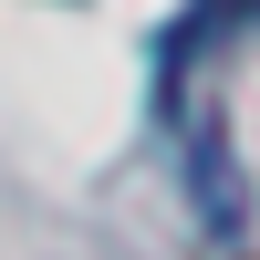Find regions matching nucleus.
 Instances as JSON below:
<instances>
[{"label": "nucleus", "mask_w": 260, "mask_h": 260, "mask_svg": "<svg viewBox=\"0 0 260 260\" xmlns=\"http://www.w3.org/2000/svg\"><path fill=\"white\" fill-rule=\"evenodd\" d=\"M250 21H260V0H198V11L167 31V83H177V73H187V62H198L219 31H250Z\"/></svg>", "instance_id": "obj_1"}]
</instances>
